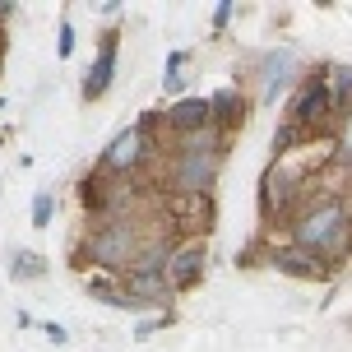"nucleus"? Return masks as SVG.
<instances>
[{
    "label": "nucleus",
    "mask_w": 352,
    "mask_h": 352,
    "mask_svg": "<svg viewBox=\"0 0 352 352\" xmlns=\"http://www.w3.org/2000/svg\"><path fill=\"white\" fill-rule=\"evenodd\" d=\"M292 246L311 250V255H338V250H348V209H343L338 199L316 204L306 218H297Z\"/></svg>",
    "instance_id": "obj_1"
},
{
    "label": "nucleus",
    "mask_w": 352,
    "mask_h": 352,
    "mask_svg": "<svg viewBox=\"0 0 352 352\" xmlns=\"http://www.w3.org/2000/svg\"><path fill=\"white\" fill-rule=\"evenodd\" d=\"M334 116V102H329V93L320 79H306L297 88V98H292V125H324Z\"/></svg>",
    "instance_id": "obj_6"
},
{
    "label": "nucleus",
    "mask_w": 352,
    "mask_h": 352,
    "mask_svg": "<svg viewBox=\"0 0 352 352\" xmlns=\"http://www.w3.org/2000/svg\"><path fill=\"white\" fill-rule=\"evenodd\" d=\"M320 84H324V93H329L334 107L352 102V65H329V70L320 74Z\"/></svg>",
    "instance_id": "obj_12"
},
{
    "label": "nucleus",
    "mask_w": 352,
    "mask_h": 352,
    "mask_svg": "<svg viewBox=\"0 0 352 352\" xmlns=\"http://www.w3.org/2000/svg\"><path fill=\"white\" fill-rule=\"evenodd\" d=\"M140 232L130 228V223H121V218H111V223H102V228H93V236H88V260L102 264V269H130L135 264V255H140Z\"/></svg>",
    "instance_id": "obj_3"
},
{
    "label": "nucleus",
    "mask_w": 352,
    "mask_h": 352,
    "mask_svg": "<svg viewBox=\"0 0 352 352\" xmlns=\"http://www.w3.org/2000/svg\"><path fill=\"white\" fill-rule=\"evenodd\" d=\"M297 70V56L292 52H269L260 65V98H274L283 84H287V74Z\"/></svg>",
    "instance_id": "obj_9"
},
{
    "label": "nucleus",
    "mask_w": 352,
    "mask_h": 352,
    "mask_svg": "<svg viewBox=\"0 0 352 352\" xmlns=\"http://www.w3.org/2000/svg\"><path fill=\"white\" fill-rule=\"evenodd\" d=\"M228 19H232V5H218L213 10V28H228Z\"/></svg>",
    "instance_id": "obj_19"
},
{
    "label": "nucleus",
    "mask_w": 352,
    "mask_h": 352,
    "mask_svg": "<svg viewBox=\"0 0 352 352\" xmlns=\"http://www.w3.org/2000/svg\"><path fill=\"white\" fill-rule=\"evenodd\" d=\"M213 181H218V148H213L209 130H199L186 140V148L176 153L172 162V186L181 195H209Z\"/></svg>",
    "instance_id": "obj_2"
},
{
    "label": "nucleus",
    "mask_w": 352,
    "mask_h": 352,
    "mask_svg": "<svg viewBox=\"0 0 352 352\" xmlns=\"http://www.w3.org/2000/svg\"><path fill=\"white\" fill-rule=\"evenodd\" d=\"M56 52H60V56L74 52V23H60V42H56Z\"/></svg>",
    "instance_id": "obj_18"
},
{
    "label": "nucleus",
    "mask_w": 352,
    "mask_h": 352,
    "mask_svg": "<svg viewBox=\"0 0 352 352\" xmlns=\"http://www.w3.org/2000/svg\"><path fill=\"white\" fill-rule=\"evenodd\" d=\"M116 79V33H102V47L93 56V65L84 74V102H98Z\"/></svg>",
    "instance_id": "obj_7"
},
{
    "label": "nucleus",
    "mask_w": 352,
    "mask_h": 352,
    "mask_svg": "<svg viewBox=\"0 0 352 352\" xmlns=\"http://www.w3.org/2000/svg\"><path fill=\"white\" fill-rule=\"evenodd\" d=\"M241 121V93L236 88H223V93H213L209 98V125H236Z\"/></svg>",
    "instance_id": "obj_11"
},
{
    "label": "nucleus",
    "mask_w": 352,
    "mask_h": 352,
    "mask_svg": "<svg viewBox=\"0 0 352 352\" xmlns=\"http://www.w3.org/2000/svg\"><path fill=\"white\" fill-rule=\"evenodd\" d=\"M37 269H42V264L28 260V255H23V260H14V274H37Z\"/></svg>",
    "instance_id": "obj_20"
},
{
    "label": "nucleus",
    "mask_w": 352,
    "mask_h": 352,
    "mask_svg": "<svg viewBox=\"0 0 352 352\" xmlns=\"http://www.w3.org/2000/svg\"><path fill=\"white\" fill-rule=\"evenodd\" d=\"M167 241H144L140 255H135V264H130V274H162L167 269Z\"/></svg>",
    "instance_id": "obj_13"
},
{
    "label": "nucleus",
    "mask_w": 352,
    "mask_h": 352,
    "mask_svg": "<svg viewBox=\"0 0 352 352\" xmlns=\"http://www.w3.org/2000/svg\"><path fill=\"white\" fill-rule=\"evenodd\" d=\"M162 121L172 125L176 135H199V130H209V98H181L176 107H167V116Z\"/></svg>",
    "instance_id": "obj_8"
},
{
    "label": "nucleus",
    "mask_w": 352,
    "mask_h": 352,
    "mask_svg": "<svg viewBox=\"0 0 352 352\" xmlns=\"http://www.w3.org/2000/svg\"><path fill=\"white\" fill-rule=\"evenodd\" d=\"M204 260H209V250L199 246V241L176 246L172 255H167V269H162L167 287H172V292H186V287H195V283H199V274H204Z\"/></svg>",
    "instance_id": "obj_5"
},
{
    "label": "nucleus",
    "mask_w": 352,
    "mask_h": 352,
    "mask_svg": "<svg viewBox=\"0 0 352 352\" xmlns=\"http://www.w3.org/2000/svg\"><path fill=\"white\" fill-rule=\"evenodd\" d=\"M274 269L297 274V278H320V274H324V264H320L311 250H301V246H278L274 250Z\"/></svg>",
    "instance_id": "obj_10"
},
{
    "label": "nucleus",
    "mask_w": 352,
    "mask_h": 352,
    "mask_svg": "<svg viewBox=\"0 0 352 352\" xmlns=\"http://www.w3.org/2000/svg\"><path fill=\"white\" fill-rule=\"evenodd\" d=\"M84 292H88V297H98V301H107V306H130V311H135V301L125 297V283L116 287V283L102 278V274H98V278H88V283H84Z\"/></svg>",
    "instance_id": "obj_14"
},
{
    "label": "nucleus",
    "mask_w": 352,
    "mask_h": 352,
    "mask_svg": "<svg viewBox=\"0 0 352 352\" xmlns=\"http://www.w3.org/2000/svg\"><path fill=\"white\" fill-rule=\"evenodd\" d=\"M144 125L148 121H135V125H125L116 140L102 148V162H98V172L107 176H125V172H135L144 162V153H148V135H144Z\"/></svg>",
    "instance_id": "obj_4"
},
{
    "label": "nucleus",
    "mask_w": 352,
    "mask_h": 352,
    "mask_svg": "<svg viewBox=\"0 0 352 352\" xmlns=\"http://www.w3.org/2000/svg\"><path fill=\"white\" fill-rule=\"evenodd\" d=\"M52 213H56V199L42 190V195L33 199V228H47V223H52Z\"/></svg>",
    "instance_id": "obj_16"
},
{
    "label": "nucleus",
    "mask_w": 352,
    "mask_h": 352,
    "mask_svg": "<svg viewBox=\"0 0 352 352\" xmlns=\"http://www.w3.org/2000/svg\"><path fill=\"white\" fill-rule=\"evenodd\" d=\"M186 52H172L167 56V74H162V93H181V74H186Z\"/></svg>",
    "instance_id": "obj_15"
},
{
    "label": "nucleus",
    "mask_w": 352,
    "mask_h": 352,
    "mask_svg": "<svg viewBox=\"0 0 352 352\" xmlns=\"http://www.w3.org/2000/svg\"><path fill=\"white\" fill-rule=\"evenodd\" d=\"M338 158L352 167V111L343 116V125H338Z\"/></svg>",
    "instance_id": "obj_17"
}]
</instances>
